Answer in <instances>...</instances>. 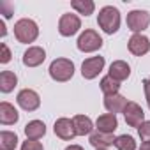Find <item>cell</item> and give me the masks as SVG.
Segmentation results:
<instances>
[{
  "mask_svg": "<svg viewBox=\"0 0 150 150\" xmlns=\"http://www.w3.org/2000/svg\"><path fill=\"white\" fill-rule=\"evenodd\" d=\"M127 99L120 94H113V96H104V108L108 110V113H124V108L127 106Z\"/></svg>",
  "mask_w": 150,
  "mask_h": 150,
  "instance_id": "obj_13",
  "label": "cell"
},
{
  "mask_svg": "<svg viewBox=\"0 0 150 150\" xmlns=\"http://www.w3.org/2000/svg\"><path fill=\"white\" fill-rule=\"evenodd\" d=\"M37 35H39V27L34 20L23 18L14 23V37L18 39V42H21V44L34 42L37 39Z\"/></svg>",
  "mask_w": 150,
  "mask_h": 150,
  "instance_id": "obj_2",
  "label": "cell"
},
{
  "mask_svg": "<svg viewBox=\"0 0 150 150\" xmlns=\"http://www.w3.org/2000/svg\"><path fill=\"white\" fill-rule=\"evenodd\" d=\"M71 7L78 14H83V16H90L96 11V4L92 2V0H72Z\"/></svg>",
  "mask_w": 150,
  "mask_h": 150,
  "instance_id": "obj_21",
  "label": "cell"
},
{
  "mask_svg": "<svg viewBox=\"0 0 150 150\" xmlns=\"http://www.w3.org/2000/svg\"><path fill=\"white\" fill-rule=\"evenodd\" d=\"M143 88H145V97H146V104L150 108V78H146L143 81Z\"/></svg>",
  "mask_w": 150,
  "mask_h": 150,
  "instance_id": "obj_28",
  "label": "cell"
},
{
  "mask_svg": "<svg viewBox=\"0 0 150 150\" xmlns=\"http://www.w3.org/2000/svg\"><path fill=\"white\" fill-rule=\"evenodd\" d=\"M0 51H2V53H0V62H2V64H7V62L11 60V51H9V48H7L6 42L0 44Z\"/></svg>",
  "mask_w": 150,
  "mask_h": 150,
  "instance_id": "obj_27",
  "label": "cell"
},
{
  "mask_svg": "<svg viewBox=\"0 0 150 150\" xmlns=\"http://www.w3.org/2000/svg\"><path fill=\"white\" fill-rule=\"evenodd\" d=\"M139 150H150V141H143L141 146H139Z\"/></svg>",
  "mask_w": 150,
  "mask_h": 150,
  "instance_id": "obj_29",
  "label": "cell"
},
{
  "mask_svg": "<svg viewBox=\"0 0 150 150\" xmlns=\"http://www.w3.org/2000/svg\"><path fill=\"white\" fill-rule=\"evenodd\" d=\"M101 90H103V94H104V96L118 94V90H120V81L113 80L110 74H108V76H104V78L101 80Z\"/></svg>",
  "mask_w": 150,
  "mask_h": 150,
  "instance_id": "obj_23",
  "label": "cell"
},
{
  "mask_svg": "<svg viewBox=\"0 0 150 150\" xmlns=\"http://www.w3.org/2000/svg\"><path fill=\"white\" fill-rule=\"evenodd\" d=\"M80 28H81V20L76 14L65 13V14L60 16V20H58V32H60V35L71 37L74 34H78Z\"/></svg>",
  "mask_w": 150,
  "mask_h": 150,
  "instance_id": "obj_6",
  "label": "cell"
},
{
  "mask_svg": "<svg viewBox=\"0 0 150 150\" xmlns=\"http://www.w3.org/2000/svg\"><path fill=\"white\" fill-rule=\"evenodd\" d=\"M115 146L118 150H136V141L132 136L129 134H122V136H117L115 139Z\"/></svg>",
  "mask_w": 150,
  "mask_h": 150,
  "instance_id": "obj_24",
  "label": "cell"
},
{
  "mask_svg": "<svg viewBox=\"0 0 150 150\" xmlns=\"http://www.w3.org/2000/svg\"><path fill=\"white\" fill-rule=\"evenodd\" d=\"M76 46H78V50H80L81 53H94V51H97V50L103 48V37H101L96 30L88 28V30H85V32L78 37Z\"/></svg>",
  "mask_w": 150,
  "mask_h": 150,
  "instance_id": "obj_4",
  "label": "cell"
},
{
  "mask_svg": "<svg viewBox=\"0 0 150 150\" xmlns=\"http://www.w3.org/2000/svg\"><path fill=\"white\" fill-rule=\"evenodd\" d=\"M127 27L134 34H141L148 25H150V14L143 9H134L127 14Z\"/></svg>",
  "mask_w": 150,
  "mask_h": 150,
  "instance_id": "obj_5",
  "label": "cell"
},
{
  "mask_svg": "<svg viewBox=\"0 0 150 150\" xmlns=\"http://www.w3.org/2000/svg\"><path fill=\"white\" fill-rule=\"evenodd\" d=\"M16 85H18V76L13 71H2L0 72V90L4 94L13 92Z\"/></svg>",
  "mask_w": 150,
  "mask_h": 150,
  "instance_id": "obj_20",
  "label": "cell"
},
{
  "mask_svg": "<svg viewBox=\"0 0 150 150\" xmlns=\"http://www.w3.org/2000/svg\"><path fill=\"white\" fill-rule=\"evenodd\" d=\"M97 25H99V28H103L104 34L111 35V34L118 32V28H120V13H118V9L113 7V6L103 7L97 14Z\"/></svg>",
  "mask_w": 150,
  "mask_h": 150,
  "instance_id": "obj_1",
  "label": "cell"
},
{
  "mask_svg": "<svg viewBox=\"0 0 150 150\" xmlns=\"http://www.w3.org/2000/svg\"><path fill=\"white\" fill-rule=\"evenodd\" d=\"M97 150H108V148H97Z\"/></svg>",
  "mask_w": 150,
  "mask_h": 150,
  "instance_id": "obj_32",
  "label": "cell"
},
{
  "mask_svg": "<svg viewBox=\"0 0 150 150\" xmlns=\"http://www.w3.org/2000/svg\"><path fill=\"white\" fill-rule=\"evenodd\" d=\"M21 150H44V148H42V145H41L39 141H35V139H27V141H23Z\"/></svg>",
  "mask_w": 150,
  "mask_h": 150,
  "instance_id": "obj_26",
  "label": "cell"
},
{
  "mask_svg": "<svg viewBox=\"0 0 150 150\" xmlns=\"http://www.w3.org/2000/svg\"><path fill=\"white\" fill-rule=\"evenodd\" d=\"M0 28H2V37L6 35V25H4V21H0Z\"/></svg>",
  "mask_w": 150,
  "mask_h": 150,
  "instance_id": "obj_31",
  "label": "cell"
},
{
  "mask_svg": "<svg viewBox=\"0 0 150 150\" xmlns=\"http://www.w3.org/2000/svg\"><path fill=\"white\" fill-rule=\"evenodd\" d=\"M55 134L64 139V141H71L74 136H76V129H74V122L71 118H58L53 125Z\"/></svg>",
  "mask_w": 150,
  "mask_h": 150,
  "instance_id": "obj_11",
  "label": "cell"
},
{
  "mask_svg": "<svg viewBox=\"0 0 150 150\" xmlns=\"http://www.w3.org/2000/svg\"><path fill=\"white\" fill-rule=\"evenodd\" d=\"M108 74H110L113 80H117V81H125L131 76V67L124 60H115V62H111Z\"/></svg>",
  "mask_w": 150,
  "mask_h": 150,
  "instance_id": "obj_14",
  "label": "cell"
},
{
  "mask_svg": "<svg viewBox=\"0 0 150 150\" xmlns=\"http://www.w3.org/2000/svg\"><path fill=\"white\" fill-rule=\"evenodd\" d=\"M115 136L113 134H108V132H101V131H96L90 134V145L97 150V148H108L111 145H115Z\"/></svg>",
  "mask_w": 150,
  "mask_h": 150,
  "instance_id": "obj_17",
  "label": "cell"
},
{
  "mask_svg": "<svg viewBox=\"0 0 150 150\" xmlns=\"http://www.w3.org/2000/svg\"><path fill=\"white\" fill-rule=\"evenodd\" d=\"M44 134H46V125L41 120H30L25 125V136H27V139H35L37 141Z\"/></svg>",
  "mask_w": 150,
  "mask_h": 150,
  "instance_id": "obj_18",
  "label": "cell"
},
{
  "mask_svg": "<svg viewBox=\"0 0 150 150\" xmlns=\"http://www.w3.org/2000/svg\"><path fill=\"white\" fill-rule=\"evenodd\" d=\"M18 120H20V113H18V110L13 104H9L6 101L0 103V122H2L4 125H13Z\"/></svg>",
  "mask_w": 150,
  "mask_h": 150,
  "instance_id": "obj_16",
  "label": "cell"
},
{
  "mask_svg": "<svg viewBox=\"0 0 150 150\" xmlns=\"http://www.w3.org/2000/svg\"><path fill=\"white\" fill-rule=\"evenodd\" d=\"M48 71H50L51 80L64 83V81H69L74 76V64L69 58H55L50 64V69Z\"/></svg>",
  "mask_w": 150,
  "mask_h": 150,
  "instance_id": "obj_3",
  "label": "cell"
},
{
  "mask_svg": "<svg viewBox=\"0 0 150 150\" xmlns=\"http://www.w3.org/2000/svg\"><path fill=\"white\" fill-rule=\"evenodd\" d=\"M16 145H18L16 132H11V131H2L0 132V150H14Z\"/></svg>",
  "mask_w": 150,
  "mask_h": 150,
  "instance_id": "obj_22",
  "label": "cell"
},
{
  "mask_svg": "<svg viewBox=\"0 0 150 150\" xmlns=\"http://www.w3.org/2000/svg\"><path fill=\"white\" fill-rule=\"evenodd\" d=\"M104 69V57H90L81 64V76L85 80H94Z\"/></svg>",
  "mask_w": 150,
  "mask_h": 150,
  "instance_id": "obj_9",
  "label": "cell"
},
{
  "mask_svg": "<svg viewBox=\"0 0 150 150\" xmlns=\"http://www.w3.org/2000/svg\"><path fill=\"white\" fill-rule=\"evenodd\" d=\"M124 118H125V124L129 127H136L138 129L145 122V111H143V108L138 103L129 101L127 106L124 108Z\"/></svg>",
  "mask_w": 150,
  "mask_h": 150,
  "instance_id": "obj_7",
  "label": "cell"
},
{
  "mask_svg": "<svg viewBox=\"0 0 150 150\" xmlns=\"http://www.w3.org/2000/svg\"><path fill=\"white\" fill-rule=\"evenodd\" d=\"M127 48L132 55L136 57H141V55H146L150 51V39L143 34H132V37L129 39L127 42Z\"/></svg>",
  "mask_w": 150,
  "mask_h": 150,
  "instance_id": "obj_10",
  "label": "cell"
},
{
  "mask_svg": "<svg viewBox=\"0 0 150 150\" xmlns=\"http://www.w3.org/2000/svg\"><path fill=\"white\" fill-rule=\"evenodd\" d=\"M72 122H74V129H76V136L90 134L94 129V124H92L90 117H87V115H76L72 118Z\"/></svg>",
  "mask_w": 150,
  "mask_h": 150,
  "instance_id": "obj_19",
  "label": "cell"
},
{
  "mask_svg": "<svg viewBox=\"0 0 150 150\" xmlns=\"http://www.w3.org/2000/svg\"><path fill=\"white\" fill-rule=\"evenodd\" d=\"M16 103L20 104L21 110L25 111H35L39 106H41V97L35 90H30V88H23L18 97H16Z\"/></svg>",
  "mask_w": 150,
  "mask_h": 150,
  "instance_id": "obj_8",
  "label": "cell"
},
{
  "mask_svg": "<svg viewBox=\"0 0 150 150\" xmlns=\"http://www.w3.org/2000/svg\"><path fill=\"white\" fill-rule=\"evenodd\" d=\"M65 150H83V148H81L80 145H69V146H67Z\"/></svg>",
  "mask_w": 150,
  "mask_h": 150,
  "instance_id": "obj_30",
  "label": "cell"
},
{
  "mask_svg": "<svg viewBox=\"0 0 150 150\" xmlns=\"http://www.w3.org/2000/svg\"><path fill=\"white\" fill-rule=\"evenodd\" d=\"M46 60V51L41 46H30L23 53V65L27 67H37Z\"/></svg>",
  "mask_w": 150,
  "mask_h": 150,
  "instance_id": "obj_12",
  "label": "cell"
},
{
  "mask_svg": "<svg viewBox=\"0 0 150 150\" xmlns=\"http://www.w3.org/2000/svg\"><path fill=\"white\" fill-rule=\"evenodd\" d=\"M96 127L97 131L101 132H108V134H113L118 127V120H117V115L113 113H104L101 115L97 120H96Z\"/></svg>",
  "mask_w": 150,
  "mask_h": 150,
  "instance_id": "obj_15",
  "label": "cell"
},
{
  "mask_svg": "<svg viewBox=\"0 0 150 150\" xmlns=\"http://www.w3.org/2000/svg\"><path fill=\"white\" fill-rule=\"evenodd\" d=\"M138 134L143 141H150V120H145L139 127H138Z\"/></svg>",
  "mask_w": 150,
  "mask_h": 150,
  "instance_id": "obj_25",
  "label": "cell"
}]
</instances>
